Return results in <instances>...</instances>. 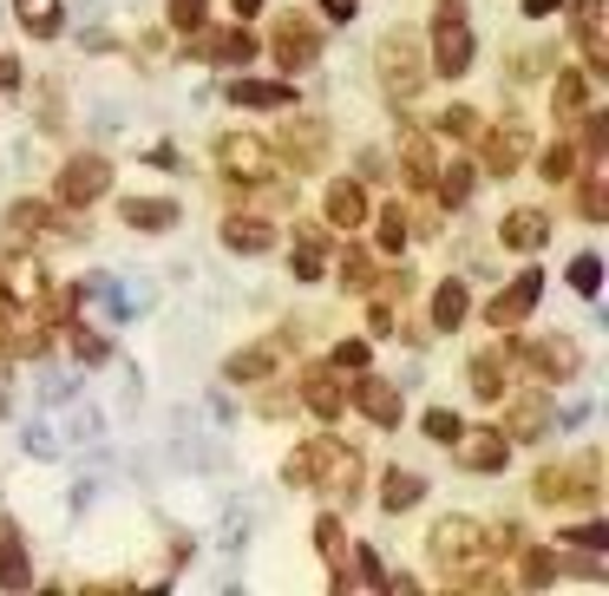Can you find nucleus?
Instances as JSON below:
<instances>
[{
  "label": "nucleus",
  "instance_id": "nucleus-1",
  "mask_svg": "<svg viewBox=\"0 0 609 596\" xmlns=\"http://www.w3.org/2000/svg\"><path fill=\"white\" fill-rule=\"evenodd\" d=\"M426 551H433V564H440L446 577H472V564L485 558V525H479V518H466V512H453V518H440V525H433Z\"/></svg>",
  "mask_w": 609,
  "mask_h": 596
},
{
  "label": "nucleus",
  "instance_id": "nucleus-2",
  "mask_svg": "<svg viewBox=\"0 0 609 596\" xmlns=\"http://www.w3.org/2000/svg\"><path fill=\"white\" fill-rule=\"evenodd\" d=\"M433 72H446V79L472 72V26H466V7H459V0L440 7V26H433Z\"/></svg>",
  "mask_w": 609,
  "mask_h": 596
},
{
  "label": "nucleus",
  "instance_id": "nucleus-3",
  "mask_svg": "<svg viewBox=\"0 0 609 596\" xmlns=\"http://www.w3.org/2000/svg\"><path fill=\"white\" fill-rule=\"evenodd\" d=\"M374 59H380V79H387L400 98H407V92H420V79H426V59H420V39H413V33H387Z\"/></svg>",
  "mask_w": 609,
  "mask_h": 596
},
{
  "label": "nucleus",
  "instance_id": "nucleus-4",
  "mask_svg": "<svg viewBox=\"0 0 609 596\" xmlns=\"http://www.w3.org/2000/svg\"><path fill=\"white\" fill-rule=\"evenodd\" d=\"M216 164H223L230 177H243V184H262V177H276V151H269L262 138H249V131H230V138H216Z\"/></svg>",
  "mask_w": 609,
  "mask_h": 596
},
{
  "label": "nucleus",
  "instance_id": "nucleus-5",
  "mask_svg": "<svg viewBox=\"0 0 609 596\" xmlns=\"http://www.w3.org/2000/svg\"><path fill=\"white\" fill-rule=\"evenodd\" d=\"M112 190V164L98 157V151H79V157H66V171H59V203H98Z\"/></svg>",
  "mask_w": 609,
  "mask_h": 596
},
{
  "label": "nucleus",
  "instance_id": "nucleus-6",
  "mask_svg": "<svg viewBox=\"0 0 609 596\" xmlns=\"http://www.w3.org/2000/svg\"><path fill=\"white\" fill-rule=\"evenodd\" d=\"M538 295H544V276H538V269H525V276L512 282V289H499V295H492L485 322H492V328H518V322H525V315L538 308Z\"/></svg>",
  "mask_w": 609,
  "mask_h": 596
},
{
  "label": "nucleus",
  "instance_id": "nucleus-7",
  "mask_svg": "<svg viewBox=\"0 0 609 596\" xmlns=\"http://www.w3.org/2000/svg\"><path fill=\"white\" fill-rule=\"evenodd\" d=\"M453 446H459V472H479V479H485V472H505V466H512L505 426H499V433H459Z\"/></svg>",
  "mask_w": 609,
  "mask_h": 596
},
{
  "label": "nucleus",
  "instance_id": "nucleus-8",
  "mask_svg": "<svg viewBox=\"0 0 609 596\" xmlns=\"http://www.w3.org/2000/svg\"><path fill=\"white\" fill-rule=\"evenodd\" d=\"M276 59H282V72L315 66V59H321V33H315L308 20H295V13H289V20L276 26Z\"/></svg>",
  "mask_w": 609,
  "mask_h": 596
},
{
  "label": "nucleus",
  "instance_id": "nucleus-9",
  "mask_svg": "<svg viewBox=\"0 0 609 596\" xmlns=\"http://www.w3.org/2000/svg\"><path fill=\"white\" fill-rule=\"evenodd\" d=\"M544 236H551V217H544V210H531V203H518V210L499 223V243H505L512 256H538V249H544Z\"/></svg>",
  "mask_w": 609,
  "mask_h": 596
},
{
  "label": "nucleus",
  "instance_id": "nucleus-10",
  "mask_svg": "<svg viewBox=\"0 0 609 596\" xmlns=\"http://www.w3.org/2000/svg\"><path fill=\"white\" fill-rule=\"evenodd\" d=\"M525 361H531L544 381H571V374L584 367V354H577L571 335H558V341H525Z\"/></svg>",
  "mask_w": 609,
  "mask_h": 596
},
{
  "label": "nucleus",
  "instance_id": "nucleus-11",
  "mask_svg": "<svg viewBox=\"0 0 609 596\" xmlns=\"http://www.w3.org/2000/svg\"><path fill=\"white\" fill-rule=\"evenodd\" d=\"M282 367V341H256V348H236L230 361H223V374L236 381V387H256V381H269Z\"/></svg>",
  "mask_w": 609,
  "mask_h": 596
},
{
  "label": "nucleus",
  "instance_id": "nucleus-12",
  "mask_svg": "<svg viewBox=\"0 0 609 596\" xmlns=\"http://www.w3.org/2000/svg\"><path fill=\"white\" fill-rule=\"evenodd\" d=\"M354 407H361L374 426H400V413H407V394H400L394 381H374V374H367V381L354 387Z\"/></svg>",
  "mask_w": 609,
  "mask_h": 596
},
{
  "label": "nucleus",
  "instance_id": "nucleus-13",
  "mask_svg": "<svg viewBox=\"0 0 609 596\" xmlns=\"http://www.w3.org/2000/svg\"><path fill=\"white\" fill-rule=\"evenodd\" d=\"M39 289H46V276H39V262H33V256L0 262V302H7V308H33V302H39Z\"/></svg>",
  "mask_w": 609,
  "mask_h": 596
},
{
  "label": "nucleus",
  "instance_id": "nucleus-14",
  "mask_svg": "<svg viewBox=\"0 0 609 596\" xmlns=\"http://www.w3.org/2000/svg\"><path fill=\"white\" fill-rule=\"evenodd\" d=\"M177 197H131L125 203V230H138V236H164V230H177Z\"/></svg>",
  "mask_w": 609,
  "mask_h": 596
},
{
  "label": "nucleus",
  "instance_id": "nucleus-15",
  "mask_svg": "<svg viewBox=\"0 0 609 596\" xmlns=\"http://www.w3.org/2000/svg\"><path fill=\"white\" fill-rule=\"evenodd\" d=\"M577 39H584V59L590 72H609V39H604V0H577Z\"/></svg>",
  "mask_w": 609,
  "mask_h": 596
},
{
  "label": "nucleus",
  "instance_id": "nucleus-16",
  "mask_svg": "<svg viewBox=\"0 0 609 596\" xmlns=\"http://www.w3.org/2000/svg\"><path fill=\"white\" fill-rule=\"evenodd\" d=\"M230 98L249 105V112H282V105H295V85H282V79H230Z\"/></svg>",
  "mask_w": 609,
  "mask_h": 596
},
{
  "label": "nucleus",
  "instance_id": "nucleus-17",
  "mask_svg": "<svg viewBox=\"0 0 609 596\" xmlns=\"http://www.w3.org/2000/svg\"><path fill=\"white\" fill-rule=\"evenodd\" d=\"M197 52H203V59H216V66H249V52H256V33H249V26L203 33V39H197Z\"/></svg>",
  "mask_w": 609,
  "mask_h": 596
},
{
  "label": "nucleus",
  "instance_id": "nucleus-18",
  "mask_svg": "<svg viewBox=\"0 0 609 596\" xmlns=\"http://www.w3.org/2000/svg\"><path fill=\"white\" fill-rule=\"evenodd\" d=\"M525 151H531V131L512 125V131H499V138L485 144V171H492V177H512V171L525 164Z\"/></svg>",
  "mask_w": 609,
  "mask_h": 596
},
{
  "label": "nucleus",
  "instance_id": "nucleus-19",
  "mask_svg": "<svg viewBox=\"0 0 609 596\" xmlns=\"http://www.w3.org/2000/svg\"><path fill=\"white\" fill-rule=\"evenodd\" d=\"M223 249H236V256H262V249H276V230H269L262 217H230V223H223Z\"/></svg>",
  "mask_w": 609,
  "mask_h": 596
},
{
  "label": "nucleus",
  "instance_id": "nucleus-20",
  "mask_svg": "<svg viewBox=\"0 0 609 596\" xmlns=\"http://www.w3.org/2000/svg\"><path fill=\"white\" fill-rule=\"evenodd\" d=\"M315 486H321V492H335V499H354V486H361V459H354V453H341V446H328V459H321Z\"/></svg>",
  "mask_w": 609,
  "mask_h": 596
},
{
  "label": "nucleus",
  "instance_id": "nucleus-21",
  "mask_svg": "<svg viewBox=\"0 0 609 596\" xmlns=\"http://www.w3.org/2000/svg\"><path fill=\"white\" fill-rule=\"evenodd\" d=\"M328 223L335 230H361L367 223V190L361 184H335L328 190Z\"/></svg>",
  "mask_w": 609,
  "mask_h": 596
},
{
  "label": "nucleus",
  "instance_id": "nucleus-22",
  "mask_svg": "<svg viewBox=\"0 0 609 596\" xmlns=\"http://www.w3.org/2000/svg\"><path fill=\"white\" fill-rule=\"evenodd\" d=\"M321 256H328V236H321V223H302V243H295V256H289L295 282H315V276H321Z\"/></svg>",
  "mask_w": 609,
  "mask_h": 596
},
{
  "label": "nucleus",
  "instance_id": "nucleus-23",
  "mask_svg": "<svg viewBox=\"0 0 609 596\" xmlns=\"http://www.w3.org/2000/svg\"><path fill=\"white\" fill-rule=\"evenodd\" d=\"M472 394L479 400H505V348L472 354Z\"/></svg>",
  "mask_w": 609,
  "mask_h": 596
},
{
  "label": "nucleus",
  "instance_id": "nucleus-24",
  "mask_svg": "<svg viewBox=\"0 0 609 596\" xmlns=\"http://www.w3.org/2000/svg\"><path fill=\"white\" fill-rule=\"evenodd\" d=\"M328 446H335L328 433H321V440H308V446H295V453L282 459V479H289V486H315V472H321V459H328Z\"/></svg>",
  "mask_w": 609,
  "mask_h": 596
},
{
  "label": "nucleus",
  "instance_id": "nucleus-25",
  "mask_svg": "<svg viewBox=\"0 0 609 596\" xmlns=\"http://www.w3.org/2000/svg\"><path fill=\"white\" fill-rule=\"evenodd\" d=\"M0 584H7V591H26V584H33L26 551H20V525H0Z\"/></svg>",
  "mask_w": 609,
  "mask_h": 596
},
{
  "label": "nucleus",
  "instance_id": "nucleus-26",
  "mask_svg": "<svg viewBox=\"0 0 609 596\" xmlns=\"http://www.w3.org/2000/svg\"><path fill=\"white\" fill-rule=\"evenodd\" d=\"M400 164L413 171V184H433V177H440V157H433V138H426V131H407V138H400Z\"/></svg>",
  "mask_w": 609,
  "mask_h": 596
},
{
  "label": "nucleus",
  "instance_id": "nucleus-27",
  "mask_svg": "<svg viewBox=\"0 0 609 596\" xmlns=\"http://www.w3.org/2000/svg\"><path fill=\"white\" fill-rule=\"evenodd\" d=\"M302 407H308V413H321V420H335V413L348 407V394H341V381H335V374H308Z\"/></svg>",
  "mask_w": 609,
  "mask_h": 596
},
{
  "label": "nucleus",
  "instance_id": "nucleus-28",
  "mask_svg": "<svg viewBox=\"0 0 609 596\" xmlns=\"http://www.w3.org/2000/svg\"><path fill=\"white\" fill-rule=\"evenodd\" d=\"M420 499H426V479L394 466V472H387V486H380V505H387V512H413Z\"/></svg>",
  "mask_w": 609,
  "mask_h": 596
},
{
  "label": "nucleus",
  "instance_id": "nucleus-29",
  "mask_svg": "<svg viewBox=\"0 0 609 596\" xmlns=\"http://www.w3.org/2000/svg\"><path fill=\"white\" fill-rule=\"evenodd\" d=\"M59 13H66L59 0H13V20H20L33 39H52V33H59Z\"/></svg>",
  "mask_w": 609,
  "mask_h": 596
},
{
  "label": "nucleus",
  "instance_id": "nucleus-30",
  "mask_svg": "<svg viewBox=\"0 0 609 596\" xmlns=\"http://www.w3.org/2000/svg\"><path fill=\"white\" fill-rule=\"evenodd\" d=\"M39 230H52V210H46V203H33V197H26V203H13V210H7V236H13V243H33Z\"/></svg>",
  "mask_w": 609,
  "mask_h": 596
},
{
  "label": "nucleus",
  "instance_id": "nucleus-31",
  "mask_svg": "<svg viewBox=\"0 0 609 596\" xmlns=\"http://www.w3.org/2000/svg\"><path fill=\"white\" fill-rule=\"evenodd\" d=\"M459 322H466V282H440V295H433V328L453 335Z\"/></svg>",
  "mask_w": 609,
  "mask_h": 596
},
{
  "label": "nucleus",
  "instance_id": "nucleus-32",
  "mask_svg": "<svg viewBox=\"0 0 609 596\" xmlns=\"http://www.w3.org/2000/svg\"><path fill=\"white\" fill-rule=\"evenodd\" d=\"M551 112H558V118L584 112V72H558V85H551Z\"/></svg>",
  "mask_w": 609,
  "mask_h": 596
},
{
  "label": "nucleus",
  "instance_id": "nucleus-33",
  "mask_svg": "<svg viewBox=\"0 0 609 596\" xmlns=\"http://www.w3.org/2000/svg\"><path fill=\"white\" fill-rule=\"evenodd\" d=\"M59 125H66V85L39 79V131H59Z\"/></svg>",
  "mask_w": 609,
  "mask_h": 596
},
{
  "label": "nucleus",
  "instance_id": "nucleus-34",
  "mask_svg": "<svg viewBox=\"0 0 609 596\" xmlns=\"http://www.w3.org/2000/svg\"><path fill=\"white\" fill-rule=\"evenodd\" d=\"M433 131H440V138H479V112H472V105H446V112L433 118Z\"/></svg>",
  "mask_w": 609,
  "mask_h": 596
},
{
  "label": "nucleus",
  "instance_id": "nucleus-35",
  "mask_svg": "<svg viewBox=\"0 0 609 596\" xmlns=\"http://www.w3.org/2000/svg\"><path fill=\"white\" fill-rule=\"evenodd\" d=\"M544 420H551V413H544V400H531V394H525V400H518V407L505 413V426H512L518 440H531V433H544Z\"/></svg>",
  "mask_w": 609,
  "mask_h": 596
},
{
  "label": "nucleus",
  "instance_id": "nucleus-36",
  "mask_svg": "<svg viewBox=\"0 0 609 596\" xmlns=\"http://www.w3.org/2000/svg\"><path fill=\"white\" fill-rule=\"evenodd\" d=\"M571 289H577V295H597V289H604V256H597V249H584V256L571 262Z\"/></svg>",
  "mask_w": 609,
  "mask_h": 596
},
{
  "label": "nucleus",
  "instance_id": "nucleus-37",
  "mask_svg": "<svg viewBox=\"0 0 609 596\" xmlns=\"http://www.w3.org/2000/svg\"><path fill=\"white\" fill-rule=\"evenodd\" d=\"M466 197H472V171H466V164H453V171H440V203H446V210H459Z\"/></svg>",
  "mask_w": 609,
  "mask_h": 596
},
{
  "label": "nucleus",
  "instance_id": "nucleus-38",
  "mask_svg": "<svg viewBox=\"0 0 609 596\" xmlns=\"http://www.w3.org/2000/svg\"><path fill=\"white\" fill-rule=\"evenodd\" d=\"M341 289H354V295H367V289H374V262H367L361 249H348V256H341Z\"/></svg>",
  "mask_w": 609,
  "mask_h": 596
},
{
  "label": "nucleus",
  "instance_id": "nucleus-39",
  "mask_svg": "<svg viewBox=\"0 0 609 596\" xmlns=\"http://www.w3.org/2000/svg\"><path fill=\"white\" fill-rule=\"evenodd\" d=\"M282 151H289V157H302V164H308V157H321V131H315V125H302V131L289 125V131H282Z\"/></svg>",
  "mask_w": 609,
  "mask_h": 596
},
{
  "label": "nucleus",
  "instance_id": "nucleus-40",
  "mask_svg": "<svg viewBox=\"0 0 609 596\" xmlns=\"http://www.w3.org/2000/svg\"><path fill=\"white\" fill-rule=\"evenodd\" d=\"M571 171H577V151H571V144H551V151H544V184H577Z\"/></svg>",
  "mask_w": 609,
  "mask_h": 596
},
{
  "label": "nucleus",
  "instance_id": "nucleus-41",
  "mask_svg": "<svg viewBox=\"0 0 609 596\" xmlns=\"http://www.w3.org/2000/svg\"><path fill=\"white\" fill-rule=\"evenodd\" d=\"M243 545H249V512H243V505H230V518H223V538H216V551H230V558H236Z\"/></svg>",
  "mask_w": 609,
  "mask_h": 596
},
{
  "label": "nucleus",
  "instance_id": "nucleus-42",
  "mask_svg": "<svg viewBox=\"0 0 609 596\" xmlns=\"http://www.w3.org/2000/svg\"><path fill=\"white\" fill-rule=\"evenodd\" d=\"M459 433H466V426H459V413H446V407H433V413H426V440H433V446H453Z\"/></svg>",
  "mask_w": 609,
  "mask_h": 596
},
{
  "label": "nucleus",
  "instance_id": "nucleus-43",
  "mask_svg": "<svg viewBox=\"0 0 609 596\" xmlns=\"http://www.w3.org/2000/svg\"><path fill=\"white\" fill-rule=\"evenodd\" d=\"M341 538H348V525H341V518H335V512H328V518H321V525H315V551H321V558H341V551H348V545H341Z\"/></svg>",
  "mask_w": 609,
  "mask_h": 596
},
{
  "label": "nucleus",
  "instance_id": "nucleus-44",
  "mask_svg": "<svg viewBox=\"0 0 609 596\" xmlns=\"http://www.w3.org/2000/svg\"><path fill=\"white\" fill-rule=\"evenodd\" d=\"M400 243H407V210L387 203V210H380V249H400Z\"/></svg>",
  "mask_w": 609,
  "mask_h": 596
},
{
  "label": "nucleus",
  "instance_id": "nucleus-45",
  "mask_svg": "<svg viewBox=\"0 0 609 596\" xmlns=\"http://www.w3.org/2000/svg\"><path fill=\"white\" fill-rule=\"evenodd\" d=\"M72 354H79L85 367H98V361H105L112 348H105V335H92V328H72Z\"/></svg>",
  "mask_w": 609,
  "mask_h": 596
},
{
  "label": "nucleus",
  "instance_id": "nucleus-46",
  "mask_svg": "<svg viewBox=\"0 0 609 596\" xmlns=\"http://www.w3.org/2000/svg\"><path fill=\"white\" fill-rule=\"evenodd\" d=\"M20 446H26L33 459H52V453H59V440H52V433H46L39 420H26V426H20Z\"/></svg>",
  "mask_w": 609,
  "mask_h": 596
},
{
  "label": "nucleus",
  "instance_id": "nucleus-47",
  "mask_svg": "<svg viewBox=\"0 0 609 596\" xmlns=\"http://www.w3.org/2000/svg\"><path fill=\"white\" fill-rule=\"evenodd\" d=\"M604 210H609L604 171H590V177H584V217H590V223H604Z\"/></svg>",
  "mask_w": 609,
  "mask_h": 596
},
{
  "label": "nucleus",
  "instance_id": "nucleus-48",
  "mask_svg": "<svg viewBox=\"0 0 609 596\" xmlns=\"http://www.w3.org/2000/svg\"><path fill=\"white\" fill-rule=\"evenodd\" d=\"M558 545H584V551H604V545H609V525H604V518H590V525H577V531H564Z\"/></svg>",
  "mask_w": 609,
  "mask_h": 596
},
{
  "label": "nucleus",
  "instance_id": "nucleus-49",
  "mask_svg": "<svg viewBox=\"0 0 609 596\" xmlns=\"http://www.w3.org/2000/svg\"><path fill=\"white\" fill-rule=\"evenodd\" d=\"M171 26L177 33H197L203 26V0H171Z\"/></svg>",
  "mask_w": 609,
  "mask_h": 596
},
{
  "label": "nucleus",
  "instance_id": "nucleus-50",
  "mask_svg": "<svg viewBox=\"0 0 609 596\" xmlns=\"http://www.w3.org/2000/svg\"><path fill=\"white\" fill-rule=\"evenodd\" d=\"M551 577H558V558L551 551H531L525 558V584H551Z\"/></svg>",
  "mask_w": 609,
  "mask_h": 596
},
{
  "label": "nucleus",
  "instance_id": "nucleus-51",
  "mask_svg": "<svg viewBox=\"0 0 609 596\" xmlns=\"http://www.w3.org/2000/svg\"><path fill=\"white\" fill-rule=\"evenodd\" d=\"M584 125H590V131H584V144H590V157H604V144H609V131H604V125H609V118H604V112H590Z\"/></svg>",
  "mask_w": 609,
  "mask_h": 596
},
{
  "label": "nucleus",
  "instance_id": "nucleus-52",
  "mask_svg": "<svg viewBox=\"0 0 609 596\" xmlns=\"http://www.w3.org/2000/svg\"><path fill=\"white\" fill-rule=\"evenodd\" d=\"M335 367H367V341H341L335 348Z\"/></svg>",
  "mask_w": 609,
  "mask_h": 596
},
{
  "label": "nucleus",
  "instance_id": "nucleus-53",
  "mask_svg": "<svg viewBox=\"0 0 609 596\" xmlns=\"http://www.w3.org/2000/svg\"><path fill=\"white\" fill-rule=\"evenodd\" d=\"M584 420H590V407H584V400H571V407H564V413H558V426H564V433H577V426H584Z\"/></svg>",
  "mask_w": 609,
  "mask_h": 596
},
{
  "label": "nucleus",
  "instance_id": "nucleus-54",
  "mask_svg": "<svg viewBox=\"0 0 609 596\" xmlns=\"http://www.w3.org/2000/svg\"><path fill=\"white\" fill-rule=\"evenodd\" d=\"M13 85H20V59H7V52H0V92H13Z\"/></svg>",
  "mask_w": 609,
  "mask_h": 596
},
{
  "label": "nucleus",
  "instance_id": "nucleus-55",
  "mask_svg": "<svg viewBox=\"0 0 609 596\" xmlns=\"http://www.w3.org/2000/svg\"><path fill=\"white\" fill-rule=\"evenodd\" d=\"M551 7H564V0H525V13L538 20V13H551Z\"/></svg>",
  "mask_w": 609,
  "mask_h": 596
},
{
  "label": "nucleus",
  "instance_id": "nucleus-56",
  "mask_svg": "<svg viewBox=\"0 0 609 596\" xmlns=\"http://www.w3.org/2000/svg\"><path fill=\"white\" fill-rule=\"evenodd\" d=\"M230 7H236V20H249V13H256L262 0H230Z\"/></svg>",
  "mask_w": 609,
  "mask_h": 596
}]
</instances>
